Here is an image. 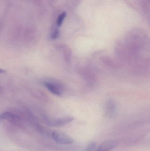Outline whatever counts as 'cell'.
Returning a JSON list of instances; mask_svg holds the SVG:
<instances>
[{
  "label": "cell",
  "instance_id": "obj_10",
  "mask_svg": "<svg viewBox=\"0 0 150 151\" xmlns=\"http://www.w3.org/2000/svg\"><path fill=\"white\" fill-rule=\"evenodd\" d=\"M97 151H98V150H97Z\"/></svg>",
  "mask_w": 150,
  "mask_h": 151
},
{
  "label": "cell",
  "instance_id": "obj_8",
  "mask_svg": "<svg viewBox=\"0 0 150 151\" xmlns=\"http://www.w3.org/2000/svg\"><path fill=\"white\" fill-rule=\"evenodd\" d=\"M60 35V31L58 29L54 30L51 34V38L53 40H55L59 38Z\"/></svg>",
  "mask_w": 150,
  "mask_h": 151
},
{
  "label": "cell",
  "instance_id": "obj_9",
  "mask_svg": "<svg viewBox=\"0 0 150 151\" xmlns=\"http://www.w3.org/2000/svg\"><path fill=\"white\" fill-rule=\"evenodd\" d=\"M6 72L5 70H3V69H0V74H1V73H4Z\"/></svg>",
  "mask_w": 150,
  "mask_h": 151
},
{
  "label": "cell",
  "instance_id": "obj_6",
  "mask_svg": "<svg viewBox=\"0 0 150 151\" xmlns=\"http://www.w3.org/2000/svg\"><path fill=\"white\" fill-rule=\"evenodd\" d=\"M66 17V13L65 12H63L58 17L57 20V24L58 26H60Z\"/></svg>",
  "mask_w": 150,
  "mask_h": 151
},
{
  "label": "cell",
  "instance_id": "obj_3",
  "mask_svg": "<svg viewBox=\"0 0 150 151\" xmlns=\"http://www.w3.org/2000/svg\"><path fill=\"white\" fill-rule=\"evenodd\" d=\"M44 85L55 96H61L63 94V89L60 85L53 81L44 82Z\"/></svg>",
  "mask_w": 150,
  "mask_h": 151
},
{
  "label": "cell",
  "instance_id": "obj_7",
  "mask_svg": "<svg viewBox=\"0 0 150 151\" xmlns=\"http://www.w3.org/2000/svg\"><path fill=\"white\" fill-rule=\"evenodd\" d=\"M96 148V143L94 142L90 143L85 148V151H94Z\"/></svg>",
  "mask_w": 150,
  "mask_h": 151
},
{
  "label": "cell",
  "instance_id": "obj_1",
  "mask_svg": "<svg viewBox=\"0 0 150 151\" xmlns=\"http://www.w3.org/2000/svg\"><path fill=\"white\" fill-rule=\"evenodd\" d=\"M52 135L53 140L60 144L70 145L74 142V140L72 138L63 132L53 131Z\"/></svg>",
  "mask_w": 150,
  "mask_h": 151
},
{
  "label": "cell",
  "instance_id": "obj_5",
  "mask_svg": "<svg viewBox=\"0 0 150 151\" xmlns=\"http://www.w3.org/2000/svg\"><path fill=\"white\" fill-rule=\"evenodd\" d=\"M18 117L16 115L9 112H4L0 114V119L15 121L18 120Z\"/></svg>",
  "mask_w": 150,
  "mask_h": 151
},
{
  "label": "cell",
  "instance_id": "obj_2",
  "mask_svg": "<svg viewBox=\"0 0 150 151\" xmlns=\"http://www.w3.org/2000/svg\"><path fill=\"white\" fill-rule=\"evenodd\" d=\"M74 118L71 116H67L60 119H48L46 120V123L50 127H59L64 126L72 121Z\"/></svg>",
  "mask_w": 150,
  "mask_h": 151
},
{
  "label": "cell",
  "instance_id": "obj_4",
  "mask_svg": "<svg viewBox=\"0 0 150 151\" xmlns=\"http://www.w3.org/2000/svg\"><path fill=\"white\" fill-rule=\"evenodd\" d=\"M118 143L114 140L105 141L100 145L97 150L98 151H110L116 147Z\"/></svg>",
  "mask_w": 150,
  "mask_h": 151
}]
</instances>
